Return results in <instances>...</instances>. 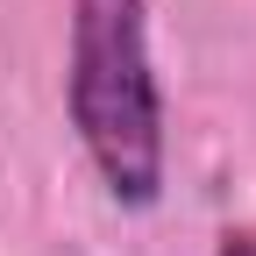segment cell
Instances as JSON below:
<instances>
[{"label": "cell", "mask_w": 256, "mask_h": 256, "mask_svg": "<svg viewBox=\"0 0 256 256\" xmlns=\"http://www.w3.org/2000/svg\"><path fill=\"white\" fill-rule=\"evenodd\" d=\"M214 256H256V228H228Z\"/></svg>", "instance_id": "2"}, {"label": "cell", "mask_w": 256, "mask_h": 256, "mask_svg": "<svg viewBox=\"0 0 256 256\" xmlns=\"http://www.w3.org/2000/svg\"><path fill=\"white\" fill-rule=\"evenodd\" d=\"M64 121L121 214H150L164 200L171 136H164V86L150 57V0H72Z\"/></svg>", "instance_id": "1"}]
</instances>
